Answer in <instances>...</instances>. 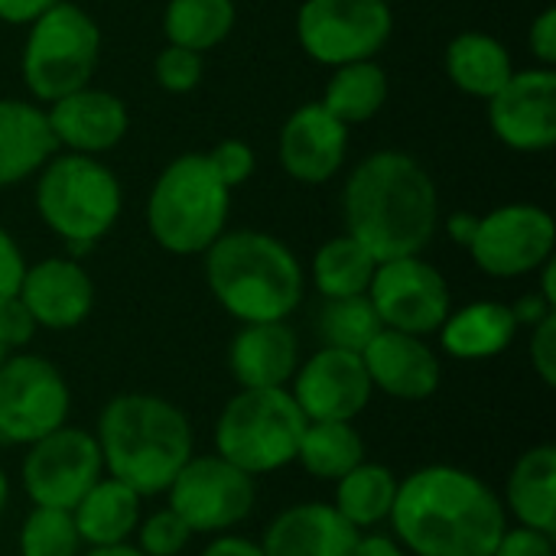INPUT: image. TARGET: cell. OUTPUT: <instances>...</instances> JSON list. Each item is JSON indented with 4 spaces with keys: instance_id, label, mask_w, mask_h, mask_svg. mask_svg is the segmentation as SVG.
Wrapping results in <instances>:
<instances>
[{
    "instance_id": "8",
    "label": "cell",
    "mask_w": 556,
    "mask_h": 556,
    "mask_svg": "<svg viewBox=\"0 0 556 556\" xmlns=\"http://www.w3.org/2000/svg\"><path fill=\"white\" fill-rule=\"evenodd\" d=\"M101 59V29L88 10L72 0L52 3L36 23H29L23 42V85L42 104H52L85 85Z\"/></svg>"
},
{
    "instance_id": "14",
    "label": "cell",
    "mask_w": 556,
    "mask_h": 556,
    "mask_svg": "<svg viewBox=\"0 0 556 556\" xmlns=\"http://www.w3.org/2000/svg\"><path fill=\"white\" fill-rule=\"evenodd\" d=\"M368 300L384 329L424 339L433 336L453 309L446 277L430 261H424V254L381 261L375 267Z\"/></svg>"
},
{
    "instance_id": "15",
    "label": "cell",
    "mask_w": 556,
    "mask_h": 556,
    "mask_svg": "<svg viewBox=\"0 0 556 556\" xmlns=\"http://www.w3.org/2000/svg\"><path fill=\"white\" fill-rule=\"evenodd\" d=\"M287 391L293 394L306 420L342 424H355V417L365 414V407L375 397L362 355L326 345H319L309 358L300 362Z\"/></svg>"
},
{
    "instance_id": "12",
    "label": "cell",
    "mask_w": 556,
    "mask_h": 556,
    "mask_svg": "<svg viewBox=\"0 0 556 556\" xmlns=\"http://www.w3.org/2000/svg\"><path fill=\"white\" fill-rule=\"evenodd\" d=\"M101 476L104 463L94 433L72 424L29 443L20 463V485L36 508L72 511Z\"/></svg>"
},
{
    "instance_id": "39",
    "label": "cell",
    "mask_w": 556,
    "mask_h": 556,
    "mask_svg": "<svg viewBox=\"0 0 556 556\" xmlns=\"http://www.w3.org/2000/svg\"><path fill=\"white\" fill-rule=\"evenodd\" d=\"M531 368L544 388H556V313L531 329Z\"/></svg>"
},
{
    "instance_id": "6",
    "label": "cell",
    "mask_w": 556,
    "mask_h": 556,
    "mask_svg": "<svg viewBox=\"0 0 556 556\" xmlns=\"http://www.w3.org/2000/svg\"><path fill=\"white\" fill-rule=\"evenodd\" d=\"M231 189L222 182L205 153H179L156 176L147 199V228L153 241L176 254H205L225 231Z\"/></svg>"
},
{
    "instance_id": "48",
    "label": "cell",
    "mask_w": 556,
    "mask_h": 556,
    "mask_svg": "<svg viewBox=\"0 0 556 556\" xmlns=\"http://www.w3.org/2000/svg\"><path fill=\"white\" fill-rule=\"evenodd\" d=\"M538 274H541V290H538V293H541V296H544V300H547L551 306H556V264H554V257H551V261H547V264H544V267H541Z\"/></svg>"
},
{
    "instance_id": "43",
    "label": "cell",
    "mask_w": 556,
    "mask_h": 556,
    "mask_svg": "<svg viewBox=\"0 0 556 556\" xmlns=\"http://www.w3.org/2000/svg\"><path fill=\"white\" fill-rule=\"evenodd\" d=\"M52 3L59 0H0V23H10V26H29L36 23Z\"/></svg>"
},
{
    "instance_id": "46",
    "label": "cell",
    "mask_w": 556,
    "mask_h": 556,
    "mask_svg": "<svg viewBox=\"0 0 556 556\" xmlns=\"http://www.w3.org/2000/svg\"><path fill=\"white\" fill-rule=\"evenodd\" d=\"M352 556H407V551L391 538V534H378V531H365L358 534Z\"/></svg>"
},
{
    "instance_id": "22",
    "label": "cell",
    "mask_w": 556,
    "mask_h": 556,
    "mask_svg": "<svg viewBox=\"0 0 556 556\" xmlns=\"http://www.w3.org/2000/svg\"><path fill=\"white\" fill-rule=\"evenodd\" d=\"M300 362V339L287 319L241 323L228 345V371L238 388H290Z\"/></svg>"
},
{
    "instance_id": "35",
    "label": "cell",
    "mask_w": 556,
    "mask_h": 556,
    "mask_svg": "<svg viewBox=\"0 0 556 556\" xmlns=\"http://www.w3.org/2000/svg\"><path fill=\"white\" fill-rule=\"evenodd\" d=\"M195 534L173 508H156L140 518L130 544L143 556H182Z\"/></svg>"
},
{
    "instance_id": "11",
    "label": "cell",
    "mask_w": 556,
    "mask_h": 556,
    "mask_svg": "<svg viewBox=\"0 0 556 556\" xmlns=\"http://www.w3.org/2000/svg\"><path fill=\"white\" fill-rule=\"evenodd\" d=\"M394 29L388 0H303L296 39L303 52L329 68L375 59Z\"/></svg>"
},
{
    "instance_id": "47",
    "label": "cell",
    "mask_w": 556,
    "mask_h": 556,
    "mask_svg": "<svg viewBox=\"0 0 556 556\" xmlns=\"http://www.w3.org/2000/svg\"><path fill=\"white\" fill-rule=\"evenodd\" d=\"M476 228H479V215L476 212H453L450 222H446V231L456 244L469 248L472 238H476Z\"/></svg>"
},
{
    "instance_id": "41",
    "label": "cell",
    "mask_w": 556,
    "mask_h": 556,
    "mask_svg": "<svg viewBox=\"0 0 556 556\" xmlns=\"http://www.w3.org/2000/svg\"><path fill=\"white\" fill-rule=\"evenodd\" d=\"M23 270H26V257H23L20 244L13 241L10 231L0 228V303L16 296Z\"/></svg>"
},
{
    "instance_id": "19",
    "label": "cell",
    "mask_w": 556,
    "mask_h": 556,
    "mask_svg": "<svg viewBox=\"0 0 556 556\" xmlns=\"http://www.w3.org/2000/svg\"><path fill=\"white\" fill-rule=\"evenodd\" d=\"M280 166L303 186L329 182L349 156V127L319 101L296 108L280 130Z\"/></svg>"
},
{
    "instance_id": "16",
    "label": "cell",
    "mask_w": 556,
    "mask_h": 556,
    "mask_svg": "<svg viewBox=\"0 0 556 556\" xmlns=\"http://www.w3.org/2000/svg\"><path fill=\"white\" fill-rule=\"evenodd\" d=\"M492 134L518 153H544L556 143V72L525 68L489 98Z\"/></svg>"
},
{
    "instance_id": "51",
    "label": "cell",
    "mask_w": 556,
    "mask_h": 556,
    "mask_svg": "<svg viewBox=\"0 0 556 556\" xmlns=\"http://www.w3.org/2000/svg\"><path fill=\"white\" fill-rule=\"evenodd\" d=\"M7 355H10V349H7V345H3V339H0V365H3V358H7Z\"/></svg>"
},
{
    "instance_id": "38",
    "label": "cell",
    "mask_w": 556,
    "mask_h": 556,
    "mask_svg": "<svg viewBox=\"0 0 556 556\" xmlns=\"http://www.w3.org/2000/svg\"><path fill=\"white\" fill-rule=\"evenodd\" d=\"M492 556H556V538L534 531V528H521V525H508L505 534L498 538Z\"/></svg>"
},
{
    "instance_id": "50",
    "label": "cell",
    "mask_w": 556,
    "mask_h": 556,
    "mask_svg": "<svg viewBox=\"0 0 556 556\" xmlns=\"http://www.w3.org/2000/svg\"><path fill=\"white\" fill-rule=\"evenodd\" d=\"M7 502H10V479H7V472L0 466V515L7 511Z\"/></svg>"
},
{
    "instance_id": "24",
    "label": "cell",
    "mask_w": 556,
    "mask_h": 556,
    "mask_svg": "<svg viewBox=\"0 0 556 556\" xmlns=\"http://www.w3.org/2000/svg\"><path fill=\"white\" fill-rule=\"evenodd\" d=\"M440 349L456 362H489L511 349L518 336V323L508 303L476 300L459 309H450L443 326L437 329Z\"/></svg>"
},
{
    "instance_id": "3",
    "label": "cell",
    "mask_w": 556,
    "mask_h": 556,
    "mask_svg": "<svg viewBox=\"0 0 556 556\" xmlns=\"http://www.w3.org/2000/svg\"><path fill=\"white\" fill-rule=\"evenodd\" d=\"M104 476L140 498H156L195 453V433L179 404L147 391L111 397L94 424Z\"/></svg>"
},
{
    "instance_id": "42",
    "label": "cell",
    "mask_w": 556,
    "mask_h": 556,
    "mask_svg": "<svg viewBox=\"0 0 556 556\" xmlns=\"http://www.w3.org/2000/svg\"><path fill=\"white\" fill-rule=\"evenodd\" d=\"M528 42H531V52L538 55V62L544 68H554L556 65V10L547 7L534 16L531 23V33H528Z\"/></svg>"
},
{
    "instance_id": "18",
    "label": "cell",
    "mask_w": 556,
    "mask_h": 556,
    "mask_svg": "<svg viewBox=\"0 0 556 556\" xmlns=\"http://www.w3.org/2000/svg\"><path fill=\"white\" fill-rule=\"evenodd\" d=\"M371 388L407 404H420L440 391L443 365L424 336L381 329L362 352Z\"/></svg>"
},
{
    "instance_id": "27",
    "label": "cell",
    "mask_w": 556,
    "mask_h": 556,
    "mask_svg": "<svg viewBox=\"0 0 556 556\" xmlns=\"http://www.w3.org/2000/svg\"><path fill=\"white\" fill-rule=\"evenodd\" d=\"M446 75L450 81L472 98L489 101L515 72L511 52L505 49V42H498L489 33L479 29H466L459 36L450 39L446 55H443Z\"/></svg>"
},
{
    "instance_id": "36",
    "label": "cell",
    "mask_w": 556,
    "mask_h": 556,
    "mask_svg": "<svg viewBox=\"0 0 556 556\" xmlns=\"http://www.w3.org/2000/svg\"><path fill=\"white\" fill-rule=\"evenodd\" d=\"M205 75V62H202V52H192V49H182V46H173L166 42L153 62V78L163 91L169 94H189L199 88Z\"/></svg>"
},
{
    "instance_id": "1",
    "label": "cell",
    "mask_w": 556,
    "mask_h": 556,
    "mask_svg": "<svg viewBox=\"0 0 556 556\" xmlns=\"http://www.w3.org/2000/svg\"><path fill=\"white\" fill-rule=\"evenodd\" d=\"M388 525L407 556H492L508 515L482 476L433 463L401 479Z\"/></svg>"
},
{
    "instance_id": "2",
    "label": "cell",
    "mask_w": 556,
    "mask_h": 556,
    "mask_svg": "<svg viewBox=\"0 0 556 556\" xmlns=\"http://www.w3.org/2000/svg\"><path fill=\"white\" fill-rule=\"evenodd\" d=\"M345 235L381 264L424 254L440 228V192L427 166L401 150L368 153L342 189Z\"/></svg>"
},
{
    "instance_id": "10",
    "label": "cell",
    "mask_w": 556,
    "mask_h": 556,
    "mask_svg": "<svg viewBox=\"0 0 556 556\" xmlns=\"http://www.w3.org/2000/svg\"><path fill=\"white\" fill-rule=\"evenodd\" d=\"M72 391L59 365L33 352H10L0 365V446L26 450L68 424Z\"/></svg>"
},
{
    "instance_id": "21",
    "label": "cell",
    "mask_w": 556,
    "mask_h": 556,
    "mask_svg": "<svg viewBox=\"0 0 556 556\" xmlns=\"http://www.w3.org/2000/svg\"><path fill=\"white\" fill-rule=\"evenodd\" d=\"M358 531L332 502H300L277 511L257 547L264 556H352Z\"/></svg>"
},
{
    "instance_id": "5",
    "label": "cell",
    "mask_w": 556,
    "mask_h": 556,
    "mask_svg": "<svg viewBox=\"0 0 556 556\" xmlns=\"http://www.w3.org/2000/svg\"><path fill=\"white\" fill-rule=\"evenodd\" d=\"M36 212L42 225L68 248V257L88 254L121 218L124 189L111 166L88 153L59 150L36 173Z\"/></svg>"
},
{
    "instance_id": "45",
    "label": "cell",
    "mask_w": 556,
    "mask_h": 556,
    "mask_svg": "<svg viewBox=\"0 0 556 556\" xmlns=\"http://www.w3.org/2000/svg\"><path fill=\"white\" fill-rule=\"evenodd\" d=\"M511 313H515V323H518V329L521 326H528V329H534L541 319H547L551 313H556V306H551L538 290L534 293H528V296H521L515 306H511Z\"/></svg>"
},
{
    "instance_id": "32",
    "label": "cell",
    "mask_w": 556,
    "mask_h": 556,
    "mask_svg": "<svg viewBox=\"0 0 556 556\" xmlns=\"http://www.w3.org/2000/svg\"><path fill=\"white\" fill-rule=\"evenodd\" d=\"M235 20V0H169L163 10V33L173 46L208 52L228 39Z\"/></svg>"
},
{
    "instance_id": "26",
    "label": "cell",
    "mask_w": 556,
    "mask_h": 556,
    "mask_svg": "<svg viewBox=\"0 0 556 556\" xmlns=\"http://www.w3.org/2000/svg\"><path fill=\"white\" fill-rule=\"evenodd\" d=\"M140 505L143 498L134 489H127L111 476H101L72 508V521L78 528L81 544L85 547L127 544L143 518Z\"/></svg>"
},
{
    "instance_id": "31",
    "label": "cell",
    "mask_w": 556,
    "mask_h": 556,
    "mask_svg": "<svg viewBox=\"0 0 556 556\" xmlns=\"http://www.w3.org/2000/svg\"><path fill=\"white\" fill-rule=\"evenodd\" d=\"M375 267L378 261L365 251V244H358L352 235H336L313 254L309 277L323 300L362 296L371 287Z\"/></svg>"
},
{
    "instance_id": "44",
    "label": "cell",
    "mask_w": 556,
    "mask_h": 556,
    "mask_svg": "<svg viewBox=\"0 0 556 556\" xmlns=\"http://www.w3.org/2000/svg\"><path fill=\"white\" fill-rule=\"evenodd\" d=\"M199 556H264V554H261L257 541H248V538H241V534H215Z\"/></svg>"
},
{
    "instance_id": "9",
    "label": "cell",
    "mask_w": 556,
    "mask_h": 556,
    "mask_svg": "<svg viewBox=\"0 0 556 556\" xmlns=\"http://www.w3.org/2000/svg\"><path fill=\"white\" fill-rule=\"evenodd\" d=\"M166 508H173L192 534H231L257 505V479L231 466L218 453H192L169 482Z\"/></svg>"
},
{
    "instance_id": "7",
    "label": "cell",
    "mask_w": 556,
    "mask_h": 556,
    "mask_svg": "<svg viewBox=\"0 0 556 556\" xmlns=\"http://www.w3.org/2000/svg\"><path fill=\"white\" fill-rule=\"evenodd\" d=\"M306 417L287 388H238L222 407L212 443L222 459L248 476H274L296 463Z\"/></svg>"
},
{
    "instance_id": "20",
    "label": "cell",
    "mask_w": 556,
    "mask_h": 556,
    "mask_svg": "<svg viewBox=\"0 0 556 556\" xmlns=\"http://www.w3.org/2000/svg\"><path fill=\"white\" fill-rule=\"evenodd\" d=\"M46 117L59 150L88 153V156L114 150L130 130L127 104L117 94L91 85L52 101L46 108Z\"/></svg>"
},
{
    "instance_id": "4",
    "label": "cell",
    "mask_w": 556,
    "mask_h": 556,
    "mask_svg": "<svg viewBox=\"0 0 556 556\" xmlns=\"http://www.w3.org/2000/svg\"><path fill=\"white\" fill-rule=\"evenodd\" d=\"M202 257L215 303L238 323H283L303 303V264L267 231H222Z\"/></svg>"
},
{
    "instance_id": "13",
    "label": "cell",
    "mask_w": 556,
    "mask_h": 556,
    "mask_svg": "<svg viewBox=\"0 0 556 556\" xmlns=\"http://www.w3.org/2000/svg\"><path fill=\"white\" fill-rule=\"evenodd\" d=\"M554 215L531 202H511L479 215L476 238L466 251L482 274L495 280H515L538 274L554 257Z\"/></svg>"
},
{
    "instance_id": "33",
    "label": "cell",
    "mask_w": 556,
    "mask_h": 556,
    "mask_svg": "<svg viewBox=\"0 0 556 556\" xmlns=\"http://www.w3.org/2000/svg\"><path fill=\"white\" fill-rule=\"evenodd\" d=\"M313 326H316V336L326 349H345V352H362L384 329L368 293L323 300Z\"/></svg>"
},
{
    "instance_id": "40",
    "label": "cell",
    "mask_w": 556,
    "mask_h": 556,
    "mask_svg": "<svg viewBox=\"0 0 556 556\" xmlns=\"http://www.w3.org/2000/svg\"><path fill=\"white\" fill-rule=\"evenodd\" d=\"M36 319L29 316V309L13 296L7 303H0V339L10 352H20L33 342L36 336Z\"/></svg>"
},
{
    "instance_id": "17",
    "label": "cell",
    "mask_w": 556,
    "mask_h": 556,
    "mask_svg": "<svg viewBox=\"0 0 556 556\" xmlns=\"http://www.w3.org/2000/svg\"><path fill=\"white\" fill-rule=\"evenodd\" d=\"M16 300L29 309L39 329L68 332L91 316L94 280L81 267V261L68 254L42 257L36 264H26Z\"/></svg>"
},
{
    "instance_id": "49",
    "label": "cell",
    "mask_w": 556,
    "mask_h": 556,
    "mask_svg": "<svg viewBox=\"0 0 556 556\" xmlns=\"http://www.w3.org/2000/svg\"><path fill=\"white\" fill-rule=\"evenodd\" d=\"M81 556H143V554L127 541V544H108V547H85Z\"/></svg>"
},
{
    "instance_id": "28",
    "label": "cell",
    "mask_w": 556,
    "mask_h": 556,
    "mask_svg": "<svg viewBox=\"0 0 556 556\" xmlns=\"http://www.w3.org/2000/svg\"><path fill=\"white\" fill-rule=\"evenodd\" d=\"M332 508L358 531H375L381 525H388L394 498H397V485L401 479L394 476V469H388L384 463H371L362 459L352 472H345L339 482H332Z\"/></svg>"
},
{
    "instance_id": "37",
    "label": "cell",
    "mask_w": 556,
    "mask_h": 556,
    "mask_svg": "<svg viewBox=\"0 0 556 556\" xmlns=\"http://www.w3.org/2000/svg\"><path fill=\"white\" fill-rule=\"evenodd\" d=\"M205 156H208V163L215 166V173L222 176V182L228 189L244 186L254 176V169H257V156H254L251 143H244L238 137H228V140L215 143Z\"/></svg>"
},
{
    "instance_id": "29",
    "label": "cell",
    "mask_w": 556,
    "mask_h": 556,
    "mask_svg": "<svg viewBox=\"0 0 556 556\" xmlns=\"http://www.w3.org/2000/svg\"><path fill=\"white\" fill-rule=\"evenodd\" d=\"M365 459V440L355 424L342 420H306L296 446V463L319 482H339Z\"/></svg>"
},
{
    "instance_id": "30",
    "label": "cell",
    "mask_w": 556,
    "mask_h": 556,
    "mask_svg": "<svg viewBox=\"0 0 556 556\" xmlns=\"http://www.w3.org/2000/svg\"><path fill=\"white\" fill-rule=\"evenodd\" d=\"M388 101V72L375 62H349L339 65L323 91V108L339 117L345 127L371 121Z\"/></svg>"
},
{
    "instance_id": "23",
    "label": "cell",
    "mask_w": 556,
    "mask_h": 556,
    "mask_svg": "<svg viewBox=\"0 0 556 556\" xmlns=\"http://www.w3.org/2000/svg\"><path fill=\"white\" fill-rule=\"evenodd\" d=\"M59 153L46 108L23 98H0V189L33 179Z\"/></svg>"
},
{
    "instance_id": "34",
    "label": "cell",
    "mask_w": 556,
    "mask_h": 556,
    "mask_svg": "<svg viewBox=\"0 0 556 556\" xmlns=\"http://www.w3.org/2000/svg\"><path fill=\"white\" fill-rule=\"evenodd\" d=\"M85 544L72 521V511L62 508H29L16 534L20 556H81Z\"/></svg>"
},
{
    "instance_id": "25",
    "label": "cell",
    "mask_w": 556,
    "mask_h": 556,
    "mask_svg": "<svg viewBox=\"0 0 556 556\" xmlns=\"http://www.w3.org/2000/svg\"><path fill=\"white\" fill-rule=\"evenodd\" d=\"M505 515L521 528H534L556 538V446L538 443L525 450L502 492Z\"/></svg>"
}]
</instances>
